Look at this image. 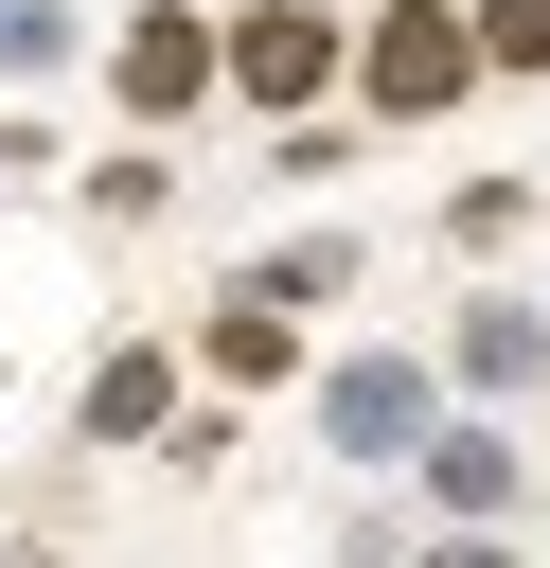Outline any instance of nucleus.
I'll return each mask as SVG.
<instances>
[{"instance_id": "obj_1", "label": "nucleus", "mask_w": 550, "mask_h": 568, "mask_svg": "<svg viewBox=\"0 0 550 568\" xmlns=\"http://www.w3.org/2000/svg\"><path fill=\"white\" fill-rule=\"evenodd\" d=\"M426 426H444V355H390V337H355V355L319 373V444H337L355 479H373V462H408Z\"/></svg>"}, {"instance_id": "obj_2", "label": "nucleus", "mask_w": 550, "mask_h": 568, "mask_svg": "<svg viewBox=\"0 0 550 568\" xmlns=\"http://www.w3.org/2000/svg\"><path fill=\"white\" fill-rule=\"evenodd\" d=\"M355 89H373L390 124H426V106H461V89H479V18H461V0H390V18L355 36Z\"/></svg>"}, {"instance_id": "obj_3", "label": "nucleus", "mask_w": 550, "mask_h": 568, "mask_svg": "<svg viewBox=\"0 0 550 568\" xmlns=\"http://www.w3.org/2000/svg\"><path fill=\"white\" fill-rule=\"evenodd\" d=\"M337 71H355V36H337L319 0H248V18H231V89H248L266 124H302Z\"/></svg>"}, {"instance_id": "obj_4", "label": "nucleus", "mask_w": 550, "mask_h": 568, "mask_svg": "<svg viewBox=\"0 0 550 568\" xmlns=\"http://www.w3.org/2000/svg\"><path fill=\"white\" fill-rule=\"evenodd\" d=\"M106 89H124V124H195V106L231 89V36L160 0V18H124V53H106Z\"/></svg>"}, {"instance_id": "obj_5", "label": "nucleus", "mask_w": 550, "mask_h": 568, "mask_svg": "<svg viewBox=\"0 0 550 568\" xmlns=\"http://www.w3.org/2000/svg\"><path fill=\"white\" fill-rule=\"evenodd\" d=\"M408 479H426V532H497V515H515V444H497V426H426Z\"/></svg>"}, {"instance_id": "obj_6", "label": "nucleus", "mask_w": 550, "mask_h": 568, "mask_svg": "<svg viewBox=\"0 0 550 568\" xmlns=\"http://www.w3.org/2000/svg\"><path fill=\"white\" fill-rule=\"evenodd\" d=\"M444 373H461V390H532V373H550V302H461Z\"/></svg>"}, {"instance_id": "obj_7", "label": "nucleus", "mask_w": 550, "mask_h": 568, "mask_svg": "<svg viewBox=\"0 0 550 568\" xmlns=\"http://www.w3.org/2000/svg\"><path fill=\"white\" fill-rule=\"evenodd\" d=\"M160 408H177V355H160V337H124V355L89 373V444H142Z\"/></svg>"}, {"instance_id": "obj_8", "label": "nucleus", "mask_w": 550, "mask_h": 568, "mask_svg": "<svg viewBox=\"0 0 550 568\" xmlns=\"http://www.w3.org/2000/svg\"><path fill=\"white\" fill-rule=\"evenodd\" d=\"M248 302H284V320H302V302H355V231H302V248H266V266H248Z\"/></svg>"}, {"instance_id": "obj_9", "label": "nucleus", "mask_w": 550, "mask_h": 568, "mask_svg": "<svg viewBox=\"0 0 550 568\" xmlns=\"http://www.w3.org/2000/svg\"><path fill=\"white\" fill-rule=\"evenodd\" d=\"M515 231H532L515 178H461V195H444V248H515Z\"/></svg>"}, {"instance_id": "obj_10", "label": "nucleus", "mask_w": 550, "mask_h": 568, "mask_svg": "<svg viewBox=\"0 0 550 568\" xmlns=\"http://www.w3.org/2000/svg\"><path fill=\"white\" fill-rule=\"evenodd\" d=\"M0 71H18V89L71 71V0H0Z\"/></svg>"}, {"instance_id": "obj_11", "label": "nucleus", "mask_w": 550, "mask_h": 568, "mask_svg": "<svg viewBox=\"0 0 550 568\" xmlns=\"http://www.w3.org/2000/svg\"><path fill=\"white\" fill-rule=\"evenodd\" d=\"M479 18V71H550V0H461Z\"/></svg>"}]
</instances>
